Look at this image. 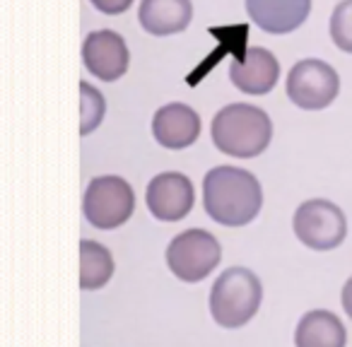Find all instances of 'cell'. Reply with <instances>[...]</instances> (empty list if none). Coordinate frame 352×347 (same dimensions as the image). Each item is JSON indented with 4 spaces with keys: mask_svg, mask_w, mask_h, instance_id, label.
<instances>
[{
    "mask_svg": "<svg viewBox=\"0 0 352 347\" xmlns=\"http://www.w3.org/2000/svg\"><path fill=\"white\" fill-rule=\"evenodd\" d=\"M212 142L222 155L251 159L265 152L273 137V121L254 104H227L212 118Z\"/></svg>",
    "mask_w": 352,
    "mask_h": 347,
    "instance_id": "obj_2",
    "label": "cell"
},
{
    "mask_svg": "<svg viewBox=\"0 0 352 347\" xmlns=\"http://www.w3.org/2000/svg\"><path fill=\"white\" fill-rule=\"evenodd\" d=\"M263 302V284L249 268L220 273L210 289V313L220 328H241L258 313Z\"/></svg>",
    "mask_w": 352,
    "mask_h": 347,
    "instance_id": "obj_3",
    "label": "cell"
},
{
    "mask_svg": "<svg viewBox=\"0 0 352 347\" xmlns=\"http://www.w3.org/2000/svg\"><path fill=\"white\" fill-rule=\"evenodd\" d=\"M85 217L97 230H116L131 220L135 210V193L121 177H97L89 181L82 198Z\"/></svg>",
    "mask_w": 352,
    "mask_h": 347,
    "instance_id": "obj_5",
    "label": "cell"
},
{
    "mask_svg": "<svg viewBox=\"0 0 352 347\" xmlns=\"http://www.w3.org/2000/svg\"><path fill=\"white\" fill-rule=\"evenodd\" d=\"M331 39L345 54H352V0H340L331 15Z\"/></svg>",
    "mask_w": 352,
    "mask_h": 347,
    "instance_id": "obj_17",
    "label": "cell"
},
{
    "mask_svg": "<svg viewBox=\"0 0 352 347\" xmlns=\"http://www.w3.org/2000/svg\"><path fill=\"white\" fill-rule=\"evenodd\" d=\"M342 309H345V313L352 318V278L345 282V287H342Z\"/></svg>",
    "mask_w": 352,
    "mask_h": 347,
    "instance_id": "obj_19",
    "label": "cell"
},
{
    "mask_svg": "<svg viewBox=\"0 0 352 347\" xmlns=\"http://www.w3.org/2000/svg\"><path fill=\"white\" fill-rule=\"evenodd\" d=\"M104 113H107V102L99 94L97 87H92L89 82H80V135H89L92 131H97L102 123Z\"/></svg>",
    "mask_w": 352,
    "mask_h": 347,
    "instance_id": "obj_16",
    "label": "cell"
},
{
    "mask_svg": "<svg viewBox=\"0 0 352 347\" xmlns=\"http://www.w3.org/2000/svg\"><path fill=\"white\" fill-rule=\"evenodd\" d=\"M280 63L268 49L254 46L230 65V80L244 94H268L278 85Z\"/></svg>",
    "mask_w": 352,
    "mask_h": 347,
    "instance_id": "obj_11",
    "label": "cell"
},
{
    "mask_svg": "<svg viewBox=\"0 0 352 347\" xmlns=\"http://www.w3.org/2000/svg\"><path fill=\"white\" fill-rule=\"evenodd\" d=\"M340 78L336 68L318 58H304L287 75V97L304 111H318L336 102Z\"/></svg>",
    "mask_w": 352,
    "mask_h": 347,
    "instance_id": "obj_7",
    "label": "cell"
},
{
    "mask_svg": "<svg viewBox=\"0 0 352 347\" xmlns=\"http://www.w3.org/2000/svg\"><path fill=\"white\" fill-rule=\"evenodd\" d=\"M145 201L157 220L179 222L191 212L196 193H193V183L188 177L179 171H164L147 183Z\"/></svg>",
    "mask_w": 352,
    "mask_h": 347,
    "instance_id": "obj_8",
    "label": "cell"
},
{
    "mask_svg": "<svg viewBox=\"0 0 352 347\" xmlns=\"http://www.w3.org/2000/svg\"><path fill=\"white\" fill-rule=\"evenodd\" d=\"M311 0H246V12L258 30L268 34H289L304 25Z\"/></svg>",
    "mask_w": 352,
    "mask_h": 347,
    "instance_id": "obj_12",
    "label": "cell"
},
{
    "mask_svg": "<svg viewBox=\"0 0 352 347\" xmlns=\"http://www.w3.org/2000/svg\"><path fill=\"white\" fill-rule=\"evenodd\" d=\"M111 275H113V258L107 246L89 239L80 241V287L99 289L111 280Z\"/></svg>",
    "mask_w": 352,
    "mask_h": 347,
    "instance_id": "obj_15",
    "label": "cell"
},
{
    "mask_svg": "<svg viewBox=\"0 0 352 347\" xmlns=\"http://www.w3.org/2000/svg\"><path fill=\"white\" fill-rule=\"evenodd\" d=\"M206 212L225 227H244L258 217L263 208V188L258 179L239 166H215L203 179Z\"/></svg>",
    "mask_w": 352,
    "mask_h": 347,
    "instance_id": "obj_1",
    "label": "cell"
},
{
    "mask_svg": "<svg viewBox=\"0 0 352 347\" xmlns=\"http://www.w3.org/2000/svg\"><path fill=\"white\" fill-rule=\"evenodd\" d=\"M89 3L104 15H121L133 5V0H89Z\"/></svg>",
    "mask_w": 352,
    "mask_h": 347,
    "instance_id": "obj_18",
    "label": "cell"
},
{
    "mask_svg": "<svg viewBox=\"0 0 352 347\" xmlns=\"http://www.w3.org/2000/svg\"><path fill=\"white\" fill-rule=\"evenodd\" d=\"M297 239L311 251H331L345 241L347 220L336 203L326 198H311L297 208L292 217Z\"/></svg>",
    "mask_w": 352,
    "mask_h": 347,
    "instance_id": "obj_6",
    "label": "cell"
},
{
    "mask_svg": "<svg viewBox=\"0 0 352 347\" xmlns=\"http://www.w3.org/2000/svg\"><path fill=\"white\" fill-rule=\"evenodd\" d=\"M193 17L191 0H140L138 22L152 36H171L188 27Z\"/></svg>",
    "mask_w": 352,
    "mask_h": 347,
    "instance_id": "obj_13",
    "label": "cell"
},
{
    "mask_svg": "<svg viewBox=\"0 0 352 347\" xmlns=\"http://www.w3.org/2000/svg\"><path fill=\"white\" fill-rule=\"evenodd\" d=\"M347 333L342 321L331 311L314 309L307 311L297 323L294 345L297 347H345Z\"/></svg>",
    "mask_w": 352,
    "mask_h": 347,
    "instance_id": "obj_14",
    "label": "cell"
},
{
    "mask_svg": "<svg viewBox=\"0 0 352 347\" xmlns=\"http://www.w3.org/2000/svg\"><path fill=\"white\" fill-rule=\"evenodd\" d=\"M152 135L166 150L191 147L201 135V116L188 104L171 102L157 109L152 118Z\"/></svg>",
    "mask_w": 352,
    "mask_h": 347,
    "instance_id": "obj_10",
    "label": "cell"
},
{
    "mask_svg": "<svg viewBox=\"0 0 352 347\" xmlns=\"http://www.w3.org/2000/svg\"><path fill=\"white\" fill-rule=\"evenodd\" d=\"M82 60L85 68L94 78L104 80V82H113V80L126 75L131 54H128V46L121 34L111 30H99L87 34V39H85Z\"/></svg>",
    "mask_w": 352,
    "mask_h": 347,
    "instance_id": "obj_9",
    "label": "cell"
},
{
    "mask_svg": "<svg viewBox=\"0 0 352 347\" xmlns=\"http://www.w3.org/2000/svg\"><path fill=\"white\" fill-rule=\"evenodd\" d=\"M222 260V246L210 232L186 230L166 246V265L182 282H201Z\"/></svg>",
    "mask_w": 352,
    "mask_h": 347,
    "instance_id": "obj_4",
    "label": "cell"
}]
</instances>
